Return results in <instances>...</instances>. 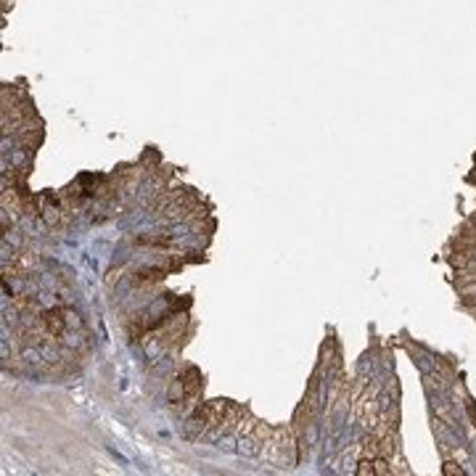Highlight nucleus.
<instances>
[{
  "label": "nucleus",
  "mask_w": 476,
  "mask_h": 476,
  "mask_svg": "<svg viewBox=\"0 0 476 476\" xmlns=\"http://www.w3.org/2000/svg\"><path fill=\"white\" fill-rule=\"evenodd\" d=\"M460 296L466 302H476V281H468V283L460 286Z\"/></svg>",
  "instance_id": "1"
},
{
  "label": "nucleus",
  "mask_w": 476,
  "mask_h": 476,
  "mask_svg": "<svg viewBox=\"0 0 476 476\" xmlns=\"http://www.w3.org/2000/svg\"><path fill=\"white\" fill-rule=\"evenodd\" d=\"M445 474H463V468H458V463H453V460H448V463H445Z\"/></svg>",
  "instance_id": "2"
}]
</instances>
